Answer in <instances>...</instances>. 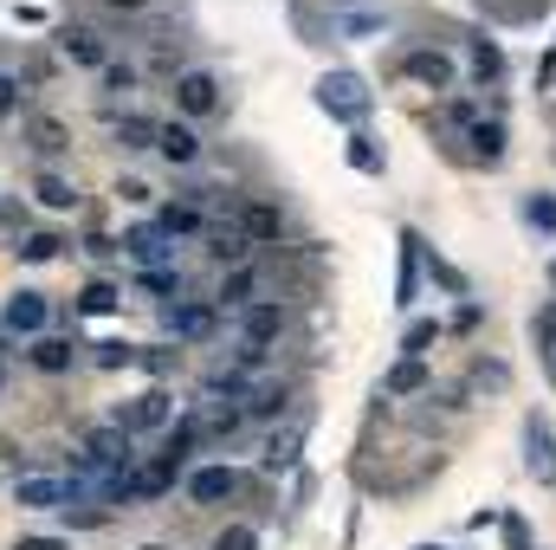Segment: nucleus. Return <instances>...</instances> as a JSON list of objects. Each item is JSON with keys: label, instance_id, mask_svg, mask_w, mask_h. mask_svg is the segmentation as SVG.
<instances>
[{"label": "nucleus", "instance_id": "1", "mask_svg": "<svg viewBox=\"0 0 556 550\" xmlns=\"http://www.w3.org/2000/svg\"><path fill=\"white\" fill-rule=\"evenodd\" d=\"M317 111H330L337 124H363V117L376 111L369 78H363V72H324V78H317Z\"/></svg>", "mask_w": 556, "mask_h": 550}, {"label": "nucleus", "instance_id": "2", "mask_svg": "<svg viewBox=\"0 0 556 550\" xmlns=\"http://www.w3.org/2000/svg\"><path fill=\"white\" fill-rule=\"evenodd\" d=\"M324 20L337 39H376L389 33V7H369V0H324Z\"/></svg>", "mask_w": 556, "mask_h": 550}, {"label": "nucleus", "instance_id": "3", "mask_svg": "<svg viewBox=\"0 0 556 550\" xmlns=\"http://www.w3.org/2000/svg\"><path fill=\"white\" fill-rule=\"evenodd\" d=\"M162 324H168L175 343H207V337L220 330V304H214V298H175Z\"/></svg>", "mask_w": 556, "mask_h": 550}, {"label": "nucleus", "instance_id": "4", "mask_svg": "<svg viewBox=\"0 0 556 550\" xmlns=\"http://www.w3.org/2000/svg\"><path fill=\"white\" fill-rule=\"evenodd\" d=\"M175 111H181V117H207V111H220V78H214L207 65L175 72Z\"/></svg>", "mask_w": 556, "mask_h": 550}, {"label": "nucleus", "instance_id": "5", "mask_svg": "<svg viewBox=\"0 0 556 550\" xmlns=\"http://www.w3.org/2000/svg\"><path fill=\"white\" fill-rule=\"evenodd\" d=\"M247 492V473L240 466H194L188 473V499L194 505H233Z\"/></svg>", "mask_w": 556, "mask_h": 550}, {"label": "nucleus", "instance_id": "6", "mask_svg": "<svg viewBox=\"0 0 556 550\" xmlns=\"http://www.w3.org/2000/svg\"><path fill=\"white\" fill-rule=\"evenodd\" d=\"M402 72L415 78V85H427V91H453L459 85V65L440 52V46H420V52H402Z\"/></svg>", "mask_w": 556, "mask_h": 550}, {"label": "nucleus", "instance_id": "7", "mask_svg": "<svg viewBox=\"0 0 556 550\" xmlns=\"http://www.w3.org/2000/svg\"><path fill=\"white\" fill-rule=\"evenodd\" d=\"M46 291H13L7 304H0V324L13 330V337H46Z\"/></svg>", "mask_w": 556, "mask_h": 550}, {"label": "nucleus", "instance_id": "8", "mask_svg": "<svg viewBox=\"0 0 556 550\" xmlns=\"http://www.w3.org/2000/svg\"><path fill=\"white\" fill-rule=\"evenodd\" d=\"M168 414H175V396H168V389H149L130 409H117V427H124V434H155V427H168Z\"/></svg>", "mask_w": 556, "mask_h": 550}, {"label": "nucleus", "instance_id": "9", "mask_svg": "<svg viewBox=\"0 0 556 550\" xmlns=\"http://www.w3.org/2000/svg\"><path fill=\"white\" fill-rule=\"evenodd\" d=\"M233 227H240L253 247H278V240H285V208H273V201H247Z\"/></svg>", "mask_w": 556, "mask_h": 550}, {"label": "nucleus", "instance_id": "10", "mask_svg": "<svg viewBox=\"0 0 556 550\" xmlns=\"http://www.w3.org/2000/svg\"><path fill=\"white\" fill-rule=\"evenodd\" d=\"M285 337V304H273V298H260V304H247L240 311V343H278Z\"/></svg>", "mask_w": 556, "mask_h": 550}, {"label": "nucleus", "instance_id": "11", "mask_svg": "<svg viewBox=\"0 0 556 550\" xmlns=\"http://www.w3.org/2000/svg\"><path fill=\"white\" fill-rule=\"evenodd\" d=\"M117 247H124V253H130L137 266H162V260H175V240H168V234H162L155 221H149V227H130V234H124Z\"/></svg>", "mask_w": 556, "mask_h": 550}, {"label": "nucleus", "instance_id": "12", "mask_svg": "<svg viewBox=\"0 0 556 550\" xmlns=\"http://www.w3.org/2000/svg\"><path fill=\"white\" fill-rule=\"evenodd\" d=\"M13 499H20L26 512H65V479H46V473H26V479L13 486Z\"/></svg>", "mask_w": 556, "mask_h": 550}, {"label": "nucleus", "instance_id": "13", "mask_svg": "<svg viewBox=\"0 0 556 550\" xmlns=\"http://www.w3.org/2000/svg\"><path fill=\"white\" fill-rule=\"evenodd\" d=\"M420 253H427V240H420L415 227H402V273H395V304L408 311L420 291Z\"/></svg>", "mask_w": 556, "mask_h": 550}, {"label": "nucleus", "instance_id": "14", "mask_svg": "<svg viewBox=\"0 0 556 550\" xmlns=\"http://www.w3.org/2000/svg\"><path fill=\"white\" fill-rule=\"evenodd\" d=\"M59 52H65L72 65H98V72L111 65V59H104V33H91V26H65V33H59Z\"/></svg>", "mask_w": 556, "mask_h": 550}, {"label": "nucleus", "instance_id": "15", "mask_svg": "<svg viewBox=\"0 0 556 550\" xmlns=\"http://www.w3.org/2000/svg\"><path fill=\"white\" fill-rule=\"evenodd\" d=\"M155 149H162V162H175V168L201 162V137H194V124H162V130H155Z\"/></svg>", "mask_w": 556, "mask_h": 550}, {"label": "nucleus", "instance_id": "16", "mask_svg": "<svg viewBox=\"0 0 556 550\" xmlns=\"http://www.w3.org/2000/svg\"><path fill=\"white\" fill-rule=\"evenodd\" d=\"M26 357H33V370L65 376V370L78 363V343H72V337H33V350H26Z\"/></svg>", "mask_w": 556, "mask_h": 550}, {"label": "nucleus", "instance_id": "17", "mask_svg": "<svg viewBox=\"0 0 556 550\" xmlns=\"http://www.w3.org/2000/svg\"><path fill=\"white\" fill-rule=\"evenodd\" d=\"M485 20H505V26H538L551 13V0H479Z\"/></svg>", "mask_w": 556, "mask_h": 550}, {"label": "nucleus", "instance_id": "18", "mask_svg": "<svg viewBox=\"0 0 556 550\" xmlns=\"http://www.w3.org/2000/svg\"><path fill=\"white\" fill-rule=\"evenodd\" d=\"M525 447H531V453H525V460H531V473H556V434H551V421H544V414H531V421H525Z\"/></svg>", "mask_w": 556, "mask_h": 550}, {"label": "nucleus", "instance_id": "19", "mask_svg": "<svg viewBox=\"0 0 556 550\" xmlns=\"http://www.w3.org/2000/svg\"><path fill=\"white\" fill-rule=\"evenodd\" d=\"M466 142H472V162H485V168L505 162V124H498V117H479V124L466 130Z\"/></svg>", "mask_w": 556, "mask_h": 550}, {"label": "nucleus", "instance_id": "20", "mask_svg": "<svg viewBox=\"0 0 556 550\" xmlns=\"http://www.w3.org/2000/svg\"><path fill=\"white\" fill-rule=\"evenodd\" d=\"M298 447H304V421H291L285 434H273V440H266L260 466H266V473H285V466H298Z\"/></svg>", "mask_w": 556, "mask_h": 550}, {"label": "nucleus", "instance_id": "21", "mask_svg": "<svg viewBox=\"0 0 556 550\" xmlns=\"http://www.w3.org/2000/svg\"><path fill=\"white\" fill-rule=\"evenodd\" d=\"M427 383H433V376H427V363L402 357V363L382 376V396H427Z\"/></svg>", "mask_w": 556, "mask_h": 550}, {"label": "nucleus", "instance_id": "22", "mask_svg": "<svg viewBox=\"0 0 556 550\" xmlns=\"http://www.w3.org/2000/svg\"><path fill=\"white\" fill-rule=\"evenodd\" d=\"M207 253H214L220 266H247V253H253V240H247L240 227H207Z\"/></svg>", "mask_w": 556, "mask_h": 550}, {"label": "nucleus", "instance_id": "23", "mask_svg": "<svg viewBox=\"0 0 556 550\" xmlns=\"http://www.w3.org/2000/svg\"><path fill=\"white\" fill-rule=\"evenodd\" d=\"M343 155H350V168H356V175H382V168H389V155H382V142L369 137V130H356V137L343 142Z\"/></svg>", "mask_w": 556, "mask_h": 550}, {"label": "nucleus", "instance_id": "24", "mask_svg": "<svg viewBox=\"0 0 556 550\" xmlns=\"http://www.w3.org/2000/svg\"><path fill=\"white\" fill-rule=\"evenodd\" d=\"M472 78H479V85H498V78H505V52H498V39H485V33L472 39Z\"/></svg>", "mask_w": 556, "mask_h": 550}, {"label": "nucleus", "instance_id": "25", "mask_svg": "<svg viewBox=\"0 0 556 550\" xmlns=\"http://www.w3.org/2000/svg\"><path fill=\"white\" fill-rule=\"evenodd\" d=\"M440 343V317H408V330H402V357H415L427 363V350Z\"/></svg>", "mask_w": 556, "mask_h": 550}, {"label": "nucleus", "instance_id": "26", "mask_svg": "<svg viewBox=\"0 0 556 550\" xmlns=\"http://www.w3.org/2000/svg\"><path fill=\"white\" fill-rule=\"evenodd\" d=\"M518 214H525V227H538V234H556V195H544V188H531V195L518 201Z\"/></svg>", "mask_w": 556, "mask_h": 550}, {"label": "nucleus", "instance_id": "27", "mask_svg": "<svg viewBox=\"0 0 556 550\" xmlns=\"http://www.w3.org/2000/svg\"><path fill=\"white\" fill-rule=\"evenodd\" d=\"M155 227H162L168 240H181V234H201V208H194V201H181V208H162V214H155Z\"/></svg>", "mask_w": 556, "mask_h": 550}, {"label": "nucleus", "instance_id": "28", "mask_svg": "<svg viewBox=\"0 0 556 550\" xmlns=\"http://www.w3.org/2000/svg\"><path fill=\"white\" fill-rule=\"evenodd\" d=\"M117 298H124V291H117L111 278H91V285L78 291V311H85V317H104V311H117Z\"/></svg>", "mask_w": 556, "mask_h": 550}, {"label": "nucleus", "instance_id": "29", "mask_svg": "<svg viewBox=\"0 0 556 550\" xmlns=\"http://www.w3.org/2000/svg\"><path fill=\"white\" fill-rule=\"evenodd\" d=\"M285 402H291V389H285V383H260V389H247V402H240V409L266 421V414H278Z\"/></svg>", "mask_w": 556, "mask_h": 550}, {"label": "nucleus", "instance_id": "30", "mask_svg": "<svg viewBox=\"0 0 556 550\" xmlns=\"http://www.w3.org/2000/svg\"><path fill=\"white\" fill-rule=\"evenodd\" d=\"M214 304H233V311L260 304V298H253V273H247V266H233V273L220 278V298H214Z\"/></svg>", "mask_w": 556, "mask_h": 550}, {"label": "nucleus", "instance_id": "31", "mask_svg": "<svg viewBox=\"0 0 556 550\" xmlns=\"http://www.w3.org/2000/svg\"><path fill=\"white\" fill-rule=\"evenodd\" d=\"M155 130H162L155 117H117V142L124 149H155Z\"/></svg>", "mask_w": 556, "mask_h": 550}, {"label": "nucleus", "instance_id": "32", "mask_svg": "<svg viewBox=\"0 0 556 550\" xmlns=\"http://www.w3.org/2000/svg\"><path fill=\"white\" fill-rule=\"evenodd\" d=\"M427 273H433V285H440V291H453V298H472V278L459 273V266H446L440 253H427Z\"/></svg>", "mask_w": 556, "mask_h": 550}, {"label": "nucleus", "instance_id": "33", "mask_svg": "<svg viewBox=\"0 0 556 550\" xmlns=\"http://www.w3.org/2000/svg\"><path fill=\"white\" fill-rule=\"evenodd\" d=\"M33 195H39V201H46V208H72V201H78V188H72V182H65V175H52V168H46V175H39V182H33Z\"/></svg>", "mask_w": 556, "mask_h": 550}, {"label": "nucleus", "instance_id": "34", "mask_svg": "<svg viewBox=\"0 0 556 550\" xmlns=\"http://www.w3.org/2000/svg\"><path fill=\"white\" fill-rule=\"evenodd\" d=\"M59 247H65L59 234H20V260H26V266H46V260H59Z\"/></svg>", "mask_w": 556, "mask_h": 550}, {"label": "nucleus", "instance_id": "35", "mask_svg": "<svg viewBox=\"0 0 556 550\" xmlns=\"http://www.w3.org/2000/svg\"><path fill=\"white\" fill-rule=\"evenodd\" d=\"M26 137H33V149L59 155V149H65V124H59V117H33V124H26Z\"/></svg>", "mask_w": 556, "mask_h": 550}, {"label": "nucleus", "instance_id": "36", "mask_svg": "<svg viewBox=\"0 0 556 550\" xmlns=\"http://www.w3.org/2000/svg\"><path fill=\"white\" fill-rule=\"evenodd\" d=\"M91 350H98V357H91L98 370H130V363H142L137 343H91Z\"/></svg>", "mask_w": 556, "mask_h": 550}, {"label": "nucleus", "instance_id": "37", "mask_svg": "<svg viewBox=\"0 0 556 550\" xmlns=\"http://www.w3.org/2000/svg\"><path fill=\"white\" fill-rule=\"evenodd\" d=\"M531 337H538V350L556 363V304H544V311L531 317Z\"/></svg>", "mask_w": 556, "mask_h": 550}, {"label": "nucleus", "instance_id": "38", "mask_svg": "<svg viewBox=\"0 0 556 550\" xmlns=\"http://www.w3.org/2000/svg\"><path fill=\"white\" fill-rule=\"evenodd\" d=\"M214 550H260V532H253V525H220Z\"/></svg>", "mask_w": 556, "mask_h": 550}, {"label": "nucleus", "instance_id": "39", "mask_svg": "<svg viewBox=\"0 0 556 550\" xmlns=\"http://www.w3.org/2000/svg\"><path fill=\"white\" fill-rule=\"evenodd\" d=\"M130 85H137L130 65H104V91H130Z\"/></svg>", "mask_w": 556, "mask_h": 550}, {"label": "nucleus", "instance_id": "40", "mask_svg": "<svg viewBox=\"0 0 556 550\" xmlns=\"http://www.w3.org/2000/svg\"><path fill=\"white\" fill-rule=\"evenodd\" d=\"M13 111H20V78L0 72V117H13Z\"/></svg>", "mask_w": 556, "mask_h": 550}, {"label": "nucleus", "instance_id": "41", "mask_svg": "<svg viewBox=\"0 0 556 550\" xmlns=\"http://www.w3.org/2000/svg\"><path fill=\"white\" fill-rule=\"evenodd\" d=\"M142 291H181V273H142Z\"/></svg>", "mask_w": 556, "mask_h": 550}, {"label": "nucleus", "instance_id": "42", "mask_svg": "<svg viewBox=\"0 0 556 550\" xmlns=\"http://www.w3.org/2000/svg\"><path fill=\"white\" fill-rule=\"evenodd\" d=\"M20 550H72L65 538H20Z\"/></svg>", "mask_w": 556, "mask_h": 550}, {"label": "nucleus", "instance_id": "43", "mask_svg": "<svg viewBox=\"0 0 556 550\" xmlns=\"http://www.w3.org/2000/svg\"><path fill=\"white\" fill-rule=\"evenodd\" d=\"M544 278H551V291H556V260H551V266H544Z\"/></svg>", "mask_w": 556, "mask_h": 550}, {"label": "nucleus", "instance_id": "44", "mask_svg": "<svg viewBox=\"0 0 556 550\" xmlns=\"http://www.w3.org/2000/svg\"><path fill=\"white\" fill-rule=\"evenodd\" d=\"M0 389H7V357H0Z\"/></svg>", "mask_w": 556, "mask_h": 550}, {"label": "nucleus", "instance_id": "45", "mask_svg": "<svg viewBox=\"0 0 556 550\" xmlns=\"http://www.w3.org/2000/svg\"><path fill=\"white\" fill-rule=\"evenodd\" d=\"M142 550H168V545H142Z\"/></svg>", "mask_w": 556, "mask_h": 550}, {"label": "nucleus", "instance_id": "46", "mask_svg": "<svg viewBox=\"0 0 556 550\" xmlns=\"http://www.w3.org/2000/svg\"><path fill=\"white\" fill-rule=\"evenodd\" d=\"M551 376H556V363H551Z\"/></svg>", "mask_w": 556, "mask_h": 550}, {"label": "nucleus", "instance_id": "47", "mask_svg": "<svg viewBox=\"0 0 556 550\" xmlns=\"http://www.w3.org/2000/svg\"><path fill=\"white\" fill-rule=\"evenodd\" d=\"M0 357H7V350H0Z\"/></svg>", "mask_w": 556, "mask_h": 550}, {"label": "nucleus", "instance_id": "48", "mask_svg": "<svg viewBox=\"0 0 556 550\" xmlns=\"http://www.w3.org/2000/svg\"><path fill=\"white\" fill-rule=\"evenodd\" d=\"M427 550H433V545H427Z\"/></svg>", "mask_w": 556, "mask_h": 550}]
</instances>
